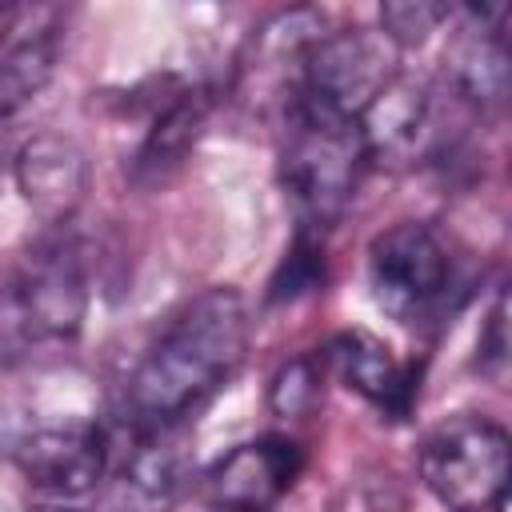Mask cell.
<instances>
[{"label":"cell","mask_w":512,"mask_h":512,"mask_svg":"<svg viewBox=\"0 0 512 512\" xmlns=\"http://www.w3.org/2000/svg\"><path fill=\"white\" fill-rule=\"evenodd\" d=\"M248 332V304L236 288H204L180 304L124 384V420L132 428L180 424L240 372Z\"/></svg>","instance_id":"cell-1"},{"label":"cell","mask_w":512,"mask_h":512,"mask_svg":"<svg viewBox=\"0 0 512 512\" xmlns=\"http://www.w3.org/2000/svg\"><path fill=\"white\" fill-rule=\"evenodd\" d=\"M368 168L360 124L312 104H292L284 112V148H280V184L292 200L300 228H332L352 204L360 176Z\"/></svg>","instance_id":"cell-2"},{"label":"cell","mask_w":512,"mask_h":512,"mask_svg":"<svg viewBox=\"0 0 512 512\" xmlns=\"http://www.w3.org/2000/svg\"><path fill=\"white\" fill-rule=\"evenodd\" d=\"M508 432L488 416H452L420 444V480L448 512H500L508 500Z\"/></svg>","instance_id":"cell-3"},{"label":"cell","mask_w":512,"mask_h":512,"mask_svg":"<svg viewBox=\"0 0 512 512\" xmlns=\"http://www.w3.org/2000/svg\"><path fill=\"white\" fill-rule=\"evenodd\" d=\"M4 308L28 340H68L80 332L88 312V260L64 224L24 256Z\"/></svg>","instance_id":"cell-4"},{"label":"cell","mask_w":512,"mask_h":512,"mask_svg":"<svg viewBox=\"0 0 512 512\" xmlns=\"http://www.w3.org/2000/svg\"><path fill=\"white\" fill-rule=\"evenodd\" d=\"M396 48L384 40L380 28H336L324 32L300 72V104L336 112L356 120L400 72L396 68Z\"/></svg>","instance_id":"cell-5"},{"label":"cell","mask_w":512,"mask_h":512,"mask_svg":"<svg viewBox=\"0 0 512 512\" xmlns=\"http://www.w3.org/2000/svg\"><path fill=\"white\" fill-rule=\"evenodd\" d=\"M452 264L428 224L400 220L368 244V288L372 300L400 324L424 320L448 292Z\"/></svg>","instance_id":"cell-6"},{"label":"cell","mask_w":512,"mask_h":512,"mask_svg":"<svg viewBox=\"0 0 512 512\" xmlns=\"http://www.w3.org/2000/svg\"><path fill=\"white\" fill-rule=\"evenodd\" d=\"M136 440L116 464L108 504L112 512H168L196 480V452L188 424L132 428Z\"/></svg>","instance_id":"cell-7"},{"label":"cell","mask_w":512,"mask_h":512,"mask_svg":"<svg viewBox=\"0 0 512 512\" xmlns=\"http://www.w3.org/2000/svg\"><path fill=\"white\" fill-rule=\"evenodd\" d=\"M304 472V448L288 436H256L220 456L200 488L216 512H272Z\"/></svg>","instance_id":"cell-8"},{"label":"cell","mask_w":512,"mask_h":512,"mask_svg":"<svg viewBox=\"0 0 512 512\" xmlns=\"http://www.w3.org/2000/svg\"><path fill=\"white\" fill-rule=\"evenodd\" d=\"M24 480L52 496H84L108 472V436L92 420H68L28 432L12 448Z\"/></svg>","instance_id":"cell-9"},{"label":"cell","mask_w":512,"mask_h":512,"mask_svg":"<svg viewBox=\"0 0 512 512\" xmlns=\"http://www.w3.org/2000/svg\"><path fill=\"white\" fill-rule=\"evenodd\" d=\"M324 368L356 396H364L380 416L388 420H404L416 408L420 384H416V368L396 360V352L372 336V332H340L328 340V348L320 352Z\"/></svg>","instance_id":"cell-10"},{"label":"cell","mask_w":512,"mask_h":512,"mask_svg":"<svg viewBox=\"0 0 512 512\" xmlns=\"http://www.w3.org/2000/svg\"><path fill=\"white\" fill-rule=\"evenodd\" d=\"M508 8H464V24L444 52L448 84L460 100L480 112H496L508 100V44H504Z\"/></svg>","instance_id":"cell-11"},{"label":"cell","mask_w":512,"mask_h":512,"mask_svg":"<svg viewBox=\"0 0 512 512\" xmlns=\"http://www.w3.org/2000/svg\"><path fill=\"white\" fill-rule=\"evenodd\" d=\"M12 176H16L24 204L56 228L68 224L88 196V156L76 140L60 136V132L32 136L16 152Z\"/></svg>","instance_id":"cell-12"},{"label":"cell","mask_w":512,"mask_h":512,"mask_svg":"<svg viewBox=\"0 0 512 512\" xmlns=\"http://www.w3.org/2000/svg\"><path fill=\"white\" fill-rule=\"evenodd\" d=\"M320 36H324V16L316 8L276 12L272 20H264L252 32V40L240 56V80H248L252 88H276L284 100V112H288L300 96L304 56Z\"/></svg>","instance_id":"cell-13"},{"label":"cell","mask_w":512,"mask_h":512,"mask_svg":"<svg viewBox=\"0 0 512 512\" xmlns=\"http://www.w3.org/2000/svg\"><path fill=\"white\" fill-rule=\"evenodd\" d=\"M360 136H364V152L368 164H412L424 144H428V128H432V100L424 80L396 72L388 80V88L356 116Z\"/></svg>","instance_id":"cell-14"},{"label":"cell","mask_w":512,"mask_h":512,"mask_svg":"<svg viewBox=\"0 0 512 512\" xmlns=\"http://www.w3.org/2000/svg\"><path fill=\"white\" fill-rule=\"evenodd\" d=\"M56 12L48 8H24L8 12L0 24V120L20 112L28 100L44 92V84L56 72Z\"/></svg>","instance_id":"cell-15"},{"label":"cell","mask_w":512,"mask_h":512,"mask_svg":"<svg viewBox=\"0 0 512 512\" xmlns=\"http://www.w3.org/2000/svg\"><path fill=\"white\" fill-rule=\"evenodd\" d=\"M208 112H212V96L204 88H176L152 116V124L132 156V180L144 188L164 184L188 160L196 140L204 136Z\"/></svg>","instance_id":"cell-16"},{"label":"cell","mask_w":512,"mask_h":512,"mask_svg":"<svg viewBox=\"0 0 512 512\" xmlns=\"http://www.w3.org/2000/svg\"><path fill=\"white\" fill-rule=\"evenodd\" d=\"M324 284V244H320V232H308V228H296V240L288 244L272 284H268V300L272 304H288V300H300L308 296L312 288Z\"/></svg>","instance_id":"cell-17"},{"label":"cell","mask_w":512,"mask_h":512,"mask_svg":"<svg viewBox=\"0 0 512 512\" xmlns=\"http://www.w3.org/2000/svg\"><path fill=\"white\" fill-rule=\"evenodd\" d=\"M324 388V360L320 356H292L276 368L268 384V408L276 416H308L320 404Z\"/></svg>","instance_id":"cell-18"},{"label":"cell","mask_w":512,"mask_h":512,"mask_svg":"<svg viewBox=\"0 0 512 512\" xmlns=\"http://www.w3.org/2000/svg\"><path fill=\"white\" fill-rule=\"evenodd\" d=\"M452 16L448 4H428V0H388L380 8V32L384 40L404 52V48H420L444 20Z\"/></svg>","instance_id":"cell-19"},{"label":"cell","mask_w":512,"mask_h":512,"mask_svg":"<svg viewBox=\"0 0 512 512\" xmlns=\"http://www.w3.org/2000/svg\"><path fill=\"white\" fill-rule=\"evenodd\" d=\"M504 296H496V304H492V316H488V324H484V332H480V372L484 376H492V380H500L504 376V364H508V336H504Z\"/></svg>","instance_id":"cell-20"},{"label":"cell","mask_w":512,"mask_h":512,"mask_svg":"<svg viewBox=\"0 0 512 512\" xmlns=\"http://www.w3.org/2000/svg\"><path fill=\"white\" fill-rule=\"evenodd\" d=\"M28 512H76V508H60V504H40V508H28Z\"/></svg>","instance_id":"cell-21"}]
</instances>
